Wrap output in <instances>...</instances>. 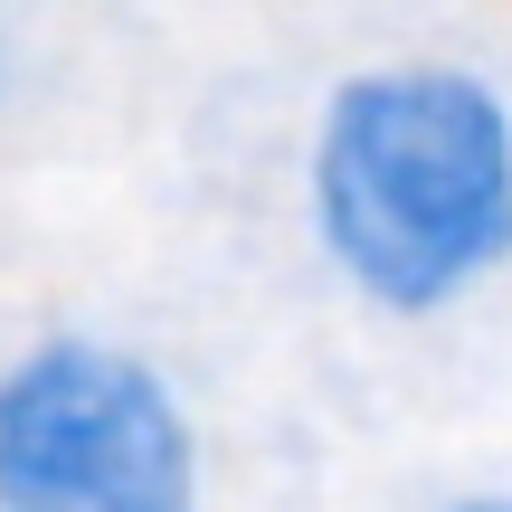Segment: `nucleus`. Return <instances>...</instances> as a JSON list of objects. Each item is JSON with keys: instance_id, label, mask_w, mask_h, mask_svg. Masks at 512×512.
I'll return each mask as SVG.
<instances>
[{"instance_id": "1", "label": "nucleus", "mask_w": 512, "mask_h": 512, "mask_svg": "<svg viewBox=\"0 0 512 512\" xmlns=\"http://www.w3.org/2000/svg\"><path fill=\"white\" fill-rule=\"evenodd\" d=\"M304 238L380 323H446L512 275V86L465 57H370L304 124Z\"/></svg>"}, {"instance_id": "2", "label": "nucleus", "mask_w": 512, "mask_h": 512, "mask_svg": "<svg viewBox=\"0 0 512 512\" xmlns=\"http://www.w3.org/2000/svg\"><path fill=\"white\" fill-rule=\"evenodd\" d=\"M0 512H209V437L143 342L48 323L0 351Z\"/></svg>"}, {"instance_id": "3", "label": "nucleus", "mask_w": 512, "mask_h": 512, "mask_svg": "<svg viewBox=\"0 0 512 512\" xmlns=\"http://www.w3.org/2000/svg\"><path fill=\"white\" fill-rule=\"evenodd\" d=\"M19 105V29H10V0H0V124Z\"/></svg>"}, {"instance_id": "4", "label": "nucleus", "mask_w": 512, "mask_h": 512, "mask_svg": "<svg viewBox=\"0 0 512 512\" xmlns=\"http://www.w3.org/2000/svg\"><path fill=\"white\" fill-rule=\"evenodd\" d=\"M437 512H512V475L503 484H465V494H446Z\"/></svg>"}]
</instances>
